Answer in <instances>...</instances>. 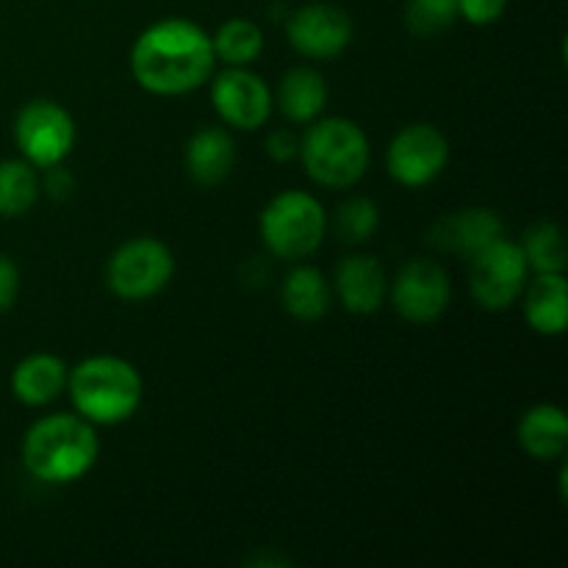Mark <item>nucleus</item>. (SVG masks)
Returning a JSON list of instances; mask_svg holds the SVG:
<instances>
[{
	"label": "nucleus",
	"instance_id": "nucleus-1",
	"mask_svg": "<svg viewBox=\"0 0 568 568\" xmlns=\"http://www.w3.org/2000/svg\"><path fill=\"white\" fill-rule=\"evenodd\" d=\"M216 53L211 33L183 17L153 22L131 48L133 81L159 98H181L205 87L214 75Z\"/></svg>",
	"mask_w": 568,
	"mask_h": 568
},
{
	"label": "nucleus",
	"instance_id": "nucleus-2",
	"mask_svg": "<svg viewBox=\"0 0 568 568\" xmlns=\"http://www.w3.org/2000/svg\"><path fill=\"white\" fill-rule=\"evenodd\" d=\"M98 458V430L78 414L42 416L22 438V466L33 480L48 486H70L83 480Z\"/></svg>",
	"mask_w": 568,
	"mask_h": 568
},
{
	"label": "nucleus",
	"instance_id": "nucleus-3",
	"mask_svg": "<svg viewBox=\"0 0 568 568\" xmlns=\"http://www.w3.org/2000/svg\"><path fill=\"white\" fill-rule=\"evenodd\" d=\"M67 394L78 416L94 427H114L131 419L144 399V381L120 355H89L67 375Z\"/></svg>",
	"mask_w": 568,
	"mask_h": 568
},
{
	"label": "nucleus",
	"instance_id": "nucleus-4",
	"mask_svg": "<svg viewBox=\"0 0 568 568\" xmlns=\"http://www.w3.org/2000/svg\"><path fill=\"white\" fill-rule=\"evenodd\" d=\"M300 159L316 186L349 189L369 170V136L347 116H320L300 139Z\"/></svg>",
	"mask_w": 568,
	"mask_h": 568
},
{
	"label": "nucleus",
	"instance_id": "nucleus-5",
	"mask_svg": "<svg viewBox=\"0 0 568 568\" xmlns=\"http://www.w3.org/2000/svg\"><path fill=\"white\" fill-rule=\"evenodd\" d=\"M258 231L261 242L275 258L303 261L325 242V205L303 189H286L264 205Z\"/></svg>",
	"mask_w": 568,
	"mask_h": 568
},
{
	"label": "nucleus",
	"instance_id": "nucleus-6",
	"mask_svg": "<svg viewBox=\"0 0 568 568\" xmlns=\"http://www.w3.org/2000/svg\"><path fill=\"white\" fill-rule=\"evenodd\" d=\"M175 277V255L161 239L136 236L111 253L105 283L125 303H144L164 292Z\"/></svg>",
	"mask_w": 568,
	"mask_h": 568
},
{
	"label": "nucleus",
	"instance_id": "nucleus-7",
	"mask_svg": "<svg viewBox=\"0 0 568 568\" xmlns=\"http://www.w3.org/2000/svg\"><path fill=\"white\" fill-rule=\"evenodd\" d=\"M78 139L75 120L55 100H31L14 116V142L20 155L37 170L64 164Z\"/></svg>",
	"mask_w": 568,
	"mask_h": 568
},
{
	"label": "nucleus",
	"instance_id": "nucleus-8",
	"mask_svg": "<svg viewBox=\"0 0 568 568\" xmlns=\"http://www.w3.org/2000/svg\"><path fill=\"white\" fill-rule=\"evenodd\" d=\"M469 292L486 311H508L525 294L530 266L519 242L499 239L491 247L469 258Z\"/></svg>",
	"mask_w": 568,
	"mask_h": 568
},
{
	"label": "nucleus",
	"instance_id": "nucleus-9",
	"mask_svg": "<svg viewBox=\"0 0 568 568\" xmlns=\"http://www.w3.org/2000/svg\"><path fill=\"white\" fill-rule=\"evenodd\" d=\"M449 142L430 122H414L394 133L386 150V170L399 186L425 189L447 170Z\"/></svg>",
	"mask_w": 568,
	"mask_h": 568
},
{
	"label": "nucleus",
	"instance_id": "nucleus-10",
	"mask_svg": "<svg viewBox=\"0 0 568 568\" xmlns=\"http://www.w3.org/2000/svg\"><path fill=\"white\" fill-rule=\"evenodd\" d=\"M392 305L410 325H433L453 303V283L447 270L433 258H414L397 272L388 286Z\"/></svg>",
	"mask_w": 568,
	"mask_h": 568
},
{
	"label": "nucleus",
	"instance_id": "nucleus-11",
	"mask_svg": "<svg viewBox=\"0 0 568 568\" xmlns=\"http://www.w3.org/2000/svg\"><path fill=\"white\" fill-rule=\"evenodd\" d=\"M211 105L233 131H258L275 109L272 89L250 67H227L211 75Z\"/></svg>",
	"mask_w": 568,
	"mask_h": 568
},
{
	"label": "nucleus",
	"instance_id": "nucleus-12",
	"mask_svg": "<svg viewBox=\"0 0 568 568\" xmlns=\"http://www.w3.org/2000/svg\"><path fill=\"white\" fill-rule=\"evenodd\" d=\"M353 17L336 3H305L286 22L292 48L314 61L338 59L353 42Z\"/></svg>",
	"mask_w": 568,
	"mask_h": 568
},
{
	"label": "nucleus",
	"instance_id": "nucleus-13",
	"mask_svg": "<svg viewBox=\"0 0 568 568\" xmlns=\"http://www.w3.org/2000/svg\"><path fill=\"white\" fill-rule=\"evenodd\" d=\"M333 292L349 314L369 316L381 311L388 300V275L381 261L372 255H347L336 266Z\"/></svg>",
	"mask_w": 568,
	"mask_h": 568
},
{
	"label": "nucleus",
	"instance_id": "nucleus-14",
	"mask_svg": "<svg viewBox=\"0 0 568 568\" xmlns=\"http://www.w3.org/2000/svg\"><path fill=\"white\" fill-rule=\"evenodd\" d=\"M505 236L503 216L486 205H475V209H464L453 216H444L436 227H433V242L444 250L460 253L464 258H475L486 247Z\"/></svg>",
	"mask_w": 568,
	"mask_h": 568
},
{
	"label": "nucleus",
	"instance_id": "nucleus-15",
	"mask_svg": "<svg viewBox=\"0 0 568 568\" xmlns=\"http://www.w3.org/2000/svg\"><path fill=\"white\" fill-rule=\"evenodd\" d=\"M183 164L197 186H220L236 166V142L225 128H200L189 136Z\"/></svg>",
	"mask_w": 568,
	"mask_h": 568
},
{
	"label": "nucleus",
	"instance_id": "nucleus-16",
	"mask_svg": "<svg viewBox=\"0 0 568 568\" xmlns=\"http://www.w3.org/2000/svg\"><path fill=\"white\" fill-rule=\"evenodd\" d=\"M70 366L53 353L26 355L11 372V394L28 408H44L67 392Z\"/></svg>",
	"mask_w": 568,
	"mask_h": 568
},
{
	"label": "nucleus",
	"instance_id": "nucleus-17",
	"mask_svg": "<svg viewBox=\"0 0 568 568\" xmlns=\"http://www.w3.org/2000/svg\"><path fill=\"white\" fill-rule=\"evenodd\" d=\"M525 320L538 336H560L568 325V283L564 272H547L527 281Z\"/></svg>",
	"mask_w": 568,
	"mask_h": 568
},
{
	"label": "nucleus",
	"instance_id": "nucleus-18",
	"mask_svg": "<svg viewBox=\"0 0 568 568\" xmlns=\"http://www.w3.org/2000/svg\"><path fill=\"white\" fill-rule=\"evenodd\" d=\"M519 447L536 460L564 458L568 447V416L560 405L541 403L525 410L516 427Z\"/></svg>",
	"mask_w": 568,
	"mask_h": 568
},
{
	"label": "nucleus",
	"instance_id": "nucleus-19",
	"mask_svg": "<svg viewBox=\"0 0 568 568\" xmlns=\"http://www.w3.org/2000/svg\"><path fill=\"white\" fill-rule=\"evenodd\" d=\"M277 109L294 125H311L325 114L327 105V83L311 67H294L283 75L277 87Z\"/></svg>",
	"mask_w": 568,
	"mask_h": 568
},
{
	"label": "nucleus",
	"instance_id": "nucleus-20",
	"mask_svg": "<svg viewBox=\"0 0 568 568\" xmlns=\"http://www.w3.org/2000/svg\"><path fill=\"white\" fill-rule=\"evenodd\" d=\"M331 283L316 266L300 264L283 277L281 303L286 314L297 322H320L331 311Z\"/></svg>",
	"mask_w": 568,
	"mask_h": 568
},
{
	"label": "nucleus",
	"instance_id": "nucleus-21",
	"mask_svg": "<svg viewBox=\"0 0 568 568\" xmlns=\"http://www.w3.org/2000/svg\"><path fill=\"white\" fill-rule=\"evenodd\" d=\"M39 194H42V181L37 166L28 164L26 159L0 161V216L14 220L28 214L37 205Z\"/></svg>",
	"mask_w": 568,
	"mask_h": 568
},
{
	"label": "nucleus",
	"instance_id": "nucleus-22",
	"mask_svg": "<svg viewBox=\"0 0 568 568\" xmlns=\"http://www.w3.org/2000/svg\"><path fill=\"white\" fill-rule=\"evenodd\" d=\"M211 42L216 61H225L227 67H250L264 50V31L247 17H231L216 28Z\"/></svg>",
	"mask_w": 568,
	"mask_h": 568
},
{
	"label": "nucleus",
	"instance_id": "nucleus-23",
	"mask_svg": "<svg viewBox=\"0 0 568 568\" xmlns=\"http://www.w3.org/2000/svg\"><path fill=\"white\" fill-rule=\"evenodd\" d=\"M521 253H525L527 266H530L536 275H547V272H564L568 266V253H566V239L560 225L555 222L541 220L525 233L521 239Z\"/></svg>",
	"mask_w": 568,
	"mask_h": 568
},
{
	"label": "nucleus",
	"instance_id": "nucleus-24",
	"mask_svg": "<svg viewBox=\"0 0 568 568\" xmlns=\"http://www.w3.org/2000/svg\"><path fill=\"white\" fill-rule=\"evenodd\" d=\"M458 20V0H408L405 26L422 39L438 37Z\"/></svg>",
	"mask_w": 568,
	"mask_h": 568
},
{
	"label": "nucleus",
	"instance_id": "nucleus-25",
	"mask_svg": "<svg viewBox=\"0 0 568 568\" xmlns=\"http://www.w3.org/2000/svg\"><path fill=\"white\" fill-rule=\"evenodd\" d=\"M381 227V209L369 197H349L336 211V231L344 242L361 244Z\"/></svg>",
	"mask_w": 568,
	"mask_h": 568
},
{
	"label": "nucleus",
	"instance_id": "nucleus-26",
	"mask_svg": "<svg viewBox=\"0 0 568 568\" xmlns=\"http://www.w3.org/2000/svg\"><path fill=\"white\" fill-rule=\"evenodd\" d=\"M505 9H508V0H458V17L480 28L503 20Z\"/></svg>",
	"mask_w": 568,
	"mask_h": 568
},
{
	"label": "nucleus",
	"instance_id": "nucleus-27",
	"mask_svg": "<svg viewBox=\"0 0 568 568\" xmlns=\"http://www.w3.org/2000/svg\"><path fill=\"white\" fill-rule=\"evenodd\" d=\"M266 153L277 164H288V161H294L300 155V136L294 131H288V128H277V131H272L266 136Z\"/></svg>",
	"mask_w": 568,
	"mask_h": 568
},
{
	"label": "nucleus",
	"instance_id": "nucleus-28",
	"mask_svg": "<svg viewBox=\"0 0 568 568\" xmlns=\"http://www.w3.org/2000/svg\"><path fill=\"white\" fill-rule=\"evenodd\" d=\"M17 294H20V270L9 255L0 253V314L17 303Z\"/></svg>",
	"mask_w": 568,
	"mask_h": 568
},
{
	"label": "nucleus",
	"instance_id": "nucleus-29",
	"mask_svg": "<svg viewBox=\"0 0 568 568\" xmlns=\"http://www.w3.org/2000/svg\"><path fill=\"white\" fill-rule=\"evenodd\" d=\"M44 186H48V192L53 194V197H59V194H67L72 189V178L67 175V170L64 166H50L48 170V183H44Z\"/></svg>",
	"mask_w": 568,
	"mask_h": 568
}]
</instances>
